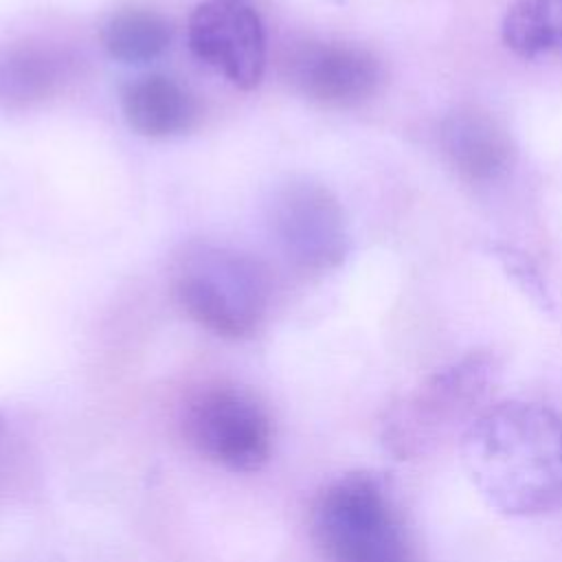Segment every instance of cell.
<instances>
[{
	"instance_id": "obj_1",
	"label": "cell",
	"mask_w": 562,
	"mask_h": 562,
	"mask_svg": "<svg viewBox=\"0 0 562 562\" xmlns=\"http://www.w3.org/2000/svg\"><path fill=\"white\" fill-rule=\"evenodd\" d=\"M463 470L505 516L562 509V415L547 404H490L459 435Z\"/></svg>"
},
{
	"instance_id": "obj_2",
	"label": "cell",
	"mask_w": 562,
	"mask_h": 562,
	"mask_svg": "<svg viewBox=\"0 0 562 562\" xmlns=\"http://www.w3.org/2000/svg\"><path fill=\"white\" fill-rule=\"evenodd\" d=\"M501 367L492 353L472 351L428 375L395 402L380 422V439L397 459H419L479 417L496 391Z\"/></svg>"
},
{
	"instance_id": "obj_3",
	"label": "cell",
	"mask_w": 562,
	"mask_h": 562,
	"mask_svg": "<svg viewBox=\"0 0 562 562\" xmlns=\"http://www.w3.org/2000/svg\"><path fill=\"white\" fill-rule=\"evenodd\" d=\"M310 522L329 562H419L384 483L371 472H349L321 490Z\"/></svg>"
},
{
	"instance_id": "obj_4",
	"label": "cell",
	"mask_w": 562,
	"mask_h": 562,
	"mask_svg": "<svg viewBox=\"0 0 562 562\" xmlns=\"http://www.w3.org/2000/svg\"><path fill=\"white\" fill-rule=\"evenodd\" d=\"M173 292L200 327L222 338H246L266 316L270 279L250 255L202 244L178 259Z\"/></svg>"
},
{
	"instance_id": "obj_5",
	"label": "cell",
	"mask_w": 562,
	"mask_h": 562,
	"mask_svg": "<svg viewBox=\"0 0 562 562\" xmlns=\"http://www.w3.org/2000/svg\"><path fill=\"white\" fill-rule=\"evenodd\" d=\"M180 426L187 443L200 457L231 472H257L272 454L270 411L244 386L200 389L184 404Z\"/></svg>"
},
{
	"instance_id": "obj_6",
	"label": "cell",
	"mask_w": 562,
	"mask_h": 562,
	"mask_svg": "<svg viewBox=\"0 0 562 562\" xmlns=\"http://www.w3.org/2000/svg\"><path fill=\"white\" fill-rule=\"evenodd\" d=\"M270 222L285 257L305 272L329 270L347 252L342 209L321 184H285L272 200Z\"/></svg>"
},
{
	"instance_id": "obj_7",
	"label": "cell",
	"mask_w": 562,
	"mask_h": 562,
	"mask_svg": "<svg viewBox=\"0 0 562 562\" xmlns=\"http://www.w3.org/2000/svg\"><path fill=\"white\" fill-rule=\"evenodd\" d=\"M193 55L233 86L252 90L266 68V35L259 15L244 0H209L189 18Z\"/></svg>"
},
{
	"instance_id": "obj_8",
	"label": "cell",
	"mask_w": 562,
	"mask_h": 562,
	"mask_svg": "<svg viewBox=\"0 0 562 562\" xmlns=\"http://www.w3.org/2000/svg\"><path fill=\"white\" fill-rule=\"evenodd\" d=\"M285 68L305 97L334 108L364 103L384 79L380 59L351 42H305L292 50Z\"/></svg>"
},
{
	"instance_id": "obj_9",
	"label": "cell",
	"mask_w": 562,
	"mask_h": 562,
	"mask_svg": "<svg viewBox=\"0 0 562 562\" xmlns=\"http://www.w3.org/2000/svg\"><path fill=\"white\" fill-rule=\"evenodd\" d=\"M441 149L468 182L487 184L516 162V143L505 123L479 105H459L441 123Z\"/></svg>"
},
{
	"instance_id": "obj_10",
	"label": "cell",
	"mask_w": 562,
	"mask_h": 562,
	"mask_svg": "<svg viewBox=\"0 0 562 562\" xmlns=\"http://www.w3.org/2000/svg\"><path fill=\"white\" fill-rule=\"evenodd\" d=\"M121 110L130 127L149 138L184 134L198 121L193 94L165 75H145L125 83L121 90Z\"/></svg>"
},
{
	"instance_id": "obj_11",
	"label": "cell",
	"mask_w": 562,
	"mask_h": 562,
	"mask_svg": "<svg viewBox=\"0 0 562 562\" xmlns=\"http://www.w3.org/2000/svg\"><path fill=\"white\" fill-rule=\"evenodd\" d=\"M68 59L40 44H20L0 53V101L11 105L37 103L59 90Z\"/></svg>"
},
{
	"instance_id": "obj_12",
	"label": "cell",
	"mask_w": 562,
	"mask_h": 562,
	"mask_svg": "<svg viewBox=\"0 0 562 562\" xmlns=\"http://www.w3.org/2000/svg\"><path fill=\"white\" fill-rule=\"evenodd\" d=\"M171 40L169 20L151 7L125 4L116 9L101 29L105 50L125 64H145L156 59Z\"/></svg>"
},
{
	"instance_id": "obj_13",
	"label": "cell",
	"mask_w": 562,
	"mask_h": 562,
	"mask_svg": "<svg viewBox=\"0 0 562 562\" xmlns=\"http://www.w3.org/2000/svg\"><path fill=\"white\" fill-rule=\"evenodd\" d=\"M501 37L522 59L562 57V0H516L503 18Z\"/></svg>"
},
{
	"instance_id": "obj_14",
	"label": "cell",
	"mask_w": 562,
	"mask_h": 562,
	"mask_svg": "<svg viewBox=\"0 0 562 562\" xmlns=\"http://www.w3.org/2000/svg\"><path fill=\"white\" fill-rule=\"evenodd\" d=\"M2 426H4V413L0 411V430H2Z\"/></svg>"
}]
</instances>
